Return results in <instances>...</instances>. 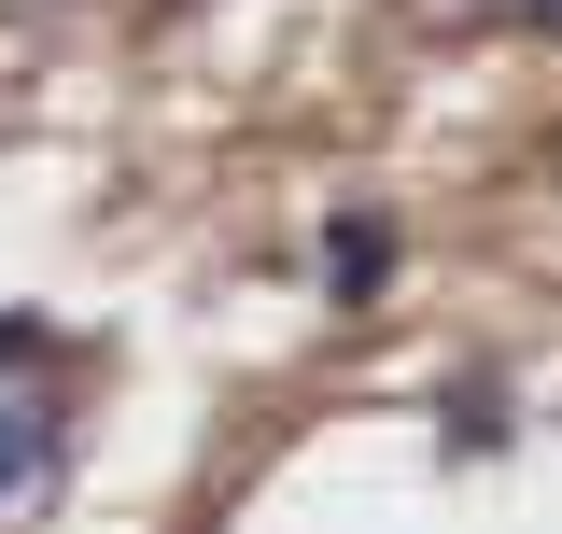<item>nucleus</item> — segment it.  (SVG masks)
<instances>
[{
	"label": "nucleus",
	"mask_w": 562,
	"mask_h": 534,
	"mask_svg": "<svg viewBox=\"0 0 562 534\" xmlns=\"http://www.w3.org/2000/svg\"><path fill=\"white\" fill-rule=\"evenodd\" d=\"M70 422H85V408H70L57 380L0 394V507H43V492H57V465H70Z\"/></svg>",
	"instance_id": "1"
},
{
	"label": "nucleus",
	"mask_w": 562,
	"mask_h": 534,
	"mask_svg": "<svg viewBox=\"0 0 562 534\" xmlns=\"http://www.w3.org/2000/svg\"><path fill=\"white\" fill-rule=\"evenodd\" d=\"M324 296H338V310H380V296H394V211L380 198L324 211Z\"/></svg>",
	"instance_id": "2"
},
{
	"label": "nucleus",
	"mask_w": 562,
	"mask_h": 534,
	"mask_svg": "<svg viewBox=\"0 0 562 534\" xmlns=\"http://www.w3.org/2000/svg\"><path fill=\"white\" fill-rule=\"evenodd\" d=\"M506 436H520L506 380H464V394H450V450H506Z\"/></svg>",
	"instance_id": "3"
},
{
	"label": "nucleus",
	"mask_w": 562,
	"mask_h": 534,
	"mask_svg": "<svg viewBox=\"0 0 562 534\" xmlns=\"http://www.w3.org/2000/svg\"><path fill=\"white\" fill-rule=\"evenodd\" d=\"M43 352H57V337L29 324V310H0V380H29V366H43Z\"/></svg>",
	"instance_id": "4"
},
{
	"label": "nucleus",
	"mask_w": 562,
	"mask_h": 534,
	"mask_svg": "<svg viewBox=\"0 0 562 534\" xmlns=\"http://www.w3.org/2000/svg\"><path fill=\"white\" fill-rule=\"evenodd\" d=\"M506 14H520V29H549V43H562V0H506Z\"/></svg>",
	"instance_id": "5"
}]
</instances>
